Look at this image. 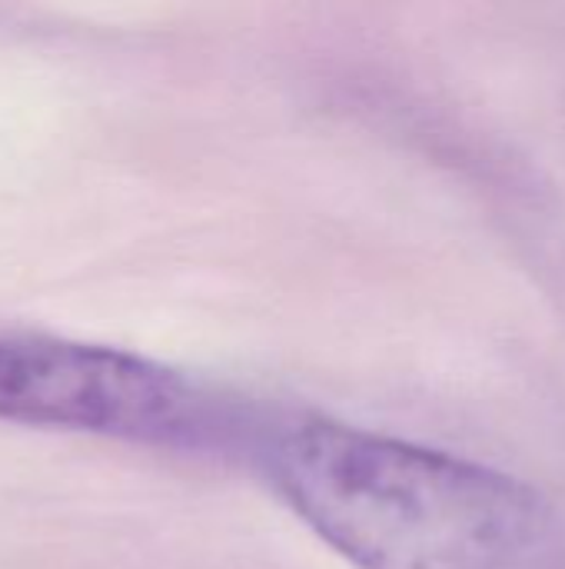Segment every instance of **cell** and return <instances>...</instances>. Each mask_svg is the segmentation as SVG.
I'll return each instance as SVG.
<instances>
[{
    "label": "cell",
    "mask_w": 565,
    "mask_h": 569,
    "mask_svg": "<svg viewBox=\"0 0 565 569\" xmlns=\"http://www.w3.org/2000/svg\"><path fill=\"white\" fill-rule=\"evenodd\" d=\"M290 510L356 569H559L553 503L493 467L300 417L256 450Z\"/></svg>",
    "instance_id": "1"
},
{
    "label": "cell",
    "mask_w": 565,
    "mask_h": 569,
    "mask_svg": "<svg viewBox=\"0 0 565 569\" xmlns=\"http://www.w3.org/2000/svg\"><path fill=\"white\" fill-rule=\"evenodd\" d=\"M0 420L196 457H256L270 430L256 407L157 360L20 330H0Z\"/></svg>",
    "instance_id": "2"
}]
</instances>
